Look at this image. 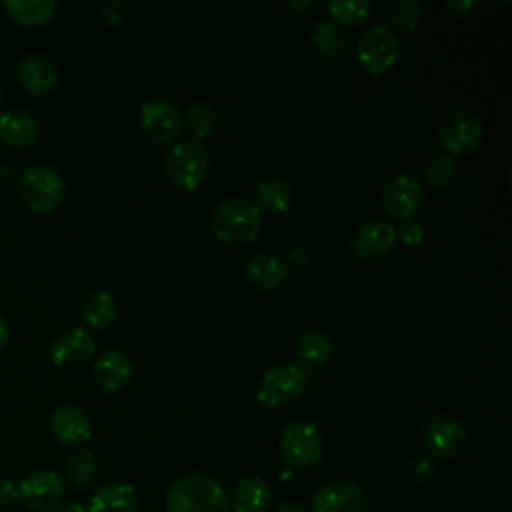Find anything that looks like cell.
<instances>
[{
    "label": "cell",
    "mask_w": 512,
    "mask_h": 512,
    "mask_svg": "<svg viewBox=\"0 0 512 512\" xmlns=\"http://www.w3.org/2000/svg\"><path fill=\"white\" fill-rule=\"evenodd\" d=\"M208 168L210 156L206 148L192 140L170 146L164 156V174L178 190H196L204 182Z\"/></svg>",
    "instance_id": "obj_5"
},
{
    "label": "cell",
    "mask_w": 512,
    "mask_h": 512,
    "mask_svg": "<svg viewBox=\"0 0 512 512\" xmlns=\"http://www.w3.org/2000/svg\"><path fill=\"white\" fill-rule=\"evenodd\" d=\"M484 136L482 120L472 112H452L438 124V140L448 154H464L474 150Z\"/></svg>",
    "instance_id": "obj_10"
},
{
    "label": "cell",
    "mask_w": 512,
    "mask_h": 512,
    "mask_svg": "<svg viewBox=\"0 0 512 512\" xmlns=\"http://www.w3.org/2000/svg\"><path fill=\"white\" fill-rule=\"evenodd\" d=\"M244 278L260 290H276L288 278V266L268 252H254L244 262Z\"/></svg>",
    "instance_id": "obj_21"
},
{
    "label": "cell",
    "mask_w": 512,
    "mask_h": 512,
    "mask_svg": "<svg viewBox=\"0 0 512 512\" xmlns=\"http://www.w3.org/2000/svg\"><path fill=\"white\" fill-rule=\"evenodd\" d=\"M66 478L72 486L76 488H88L98 472V462L96 456L90 450H76L68 456L64 464Z\"/></svg>",
    "instance_id": "obj_28"
},
{
    "label": "cell",
    "mask_w": 512,
    "mask_h": 512,
    "mask_svg": "<svg viewBox=\"0 0 512 512\" xmlns=\"http://www.w3.org/2000/svg\"><path fill=\"white\" fill-rule=\"evenodd\" d=\"M458 174L456 158L448 152H436L428 158L424 166V176L430 186L434 188H448Z\"/></svg>",
    "instance_id": "obj_29"
},
{
    "label": "cell",
    "mask_w": 512,
    "mask_h": 512,
    "mask_svg": "<svg viewBox=\"0 0 512 512\" xmlns=\"http://www.w3.org/2000/svg\"><path fill=\"white\" fill-rule=\"evenodd\" d=\"M398 236H400V240H402L406 246H416V244H420V242L424 240V228H422L420 222H416V220L410 218V220H404V222L400 224Z\"/></svg>",
    "instance_id": "obj_34"
},
{
    "label": "cell",
    "mask_w": 512,
    "mask_h": 512,
    "mask_svg": "<svg viewBox=\"0 0 512 512\" xmlns=\"http://www.w3.org/2000/svg\"><path fill=\"white\" fill-rule=\"evenodd\" d=\"M20 500V488L14 480H0V506L10 508Z\"/></svg>",
    "instance_id": "obj_35"
},
{
    "label": "cell",
    "mask_w": 512,
    "mask_h": 512,
    "mask_svg": "<svg viewBox=\"0 0 512 512\" xmlns=\"http://www.w3.org/2000/svg\"><path fill=\"white\" fill-rule=\"evenodd\" d=\"M20 502L32 512H50L64 498V480L54 470H34L22 482Z\"/></svg>",
    "instance_id": "obj_11"
},
{
    "label": "cell",
    "mask_w": 512,
    "mask_h": 512,
    "mask_svg": "<svg viewBox=\"0 0 512 512\" xmlns=\"http://www.w3.org/2000/svg\"><path fill=\"white\" fill-rule=\"evenodd\" d=\"M18 194L32 212L52 214L64 202L66 184L60 174L48 166H28L18 176Z\"/></svg>",
    "instance_id": "obj_3"
},
{
    "label": "cell",
    "mask_w": 512,
    "mask_h": 512,
    "mask_svg": "<svg viewBox=\"0 0 512 512\" xmlns=\"http://www.w3.org/2000/svg\"><path fill=\"white\" fill-rule=\"evenodd\" d=\"M324 454V440L316 424L296 418L286 424L280 438V456L286 468L306 470L312 468Z\"/></svg>",
    "instance_id": "obj_4"
},
{
    "label": "cell",
    "mask_w": 512,
    "mask_h": 512,
    "mask_svg": "<svg viewBox=\"0 0 512 512\" xmlns=\"http://www.w3.org/2000/svg\"><path fill=\"white\" fill-rule=\"evenodd\" d=\"M422 198H424L422 182L416 176L408 174V172L392 176L384 184L382 194H380V202H382L384 212L390 218L400 220V222L412 218V214L420 208Z\"/></svg>",
    "instance_id": "obj_9"
},
{
    "label": "cell",
    "mask_w": 512,
    "mask_h": 512,
    "mask_svg": "<svg viewBox=\"0 0 512 512\" xmlns=\"http://www.w3.org/2000/svg\"><path fill=\"white\" fill-rule=\"evenodd\" d=\"M90 376L98 388L118 392L130 384L134 376V362L122 350H106L92 364Z\"/></svg>",
    "instance_id": "obj_17"
},
{
    "label": "cell",
    "mask_w": 512,
    "mask_h": 512,
    "mask_svg": "<svg viewBox=\"0 0 512 512\" xmlns=\"http://www.w3.org/2000/svg\"><path fill=\"white\" fill-rule=\"evenodd\" d=\"M260 224L262 214L258 206L246 198H226L210 216L212 234L220 244L230 248H240L256 240Z\"/></svg>",
    "instance_id": "obj_2"
},
{
    "label": "cell",
    "mask_w": 512,
    "mask_h": 512,
    "mask_svg": "<svg viewBox=\"0 0 512 512\" xmlns=\"http://www.w3.org/2000/svg\"><path fill=\"white\" fill-rule=\"evenodd\" d=\"M444 10L454 16V18H466L472 10H474V2L472 0H446L444 4Z\"/></svg>",
    "instance_id": "obj_36"
},
{
    "label": "cell",
    "mask_w": 512,
    "mask_h": 512,
    "mask_svg": "<svg viewBox=\"0 0 512 512\" xmlns=\"http://www.w3.org/2000/svg\"><path fill=\"white\" fill-rule=\"evenodd\" d=\"M272 504V488L262 476L240 478L228 496L232 512H268Z\"/></svg>",
    "instance_id": "obj_19"
},
{
    "label": "cell",
    "mask_w": 512,
    "mask_h": 512,
    "mask_svg": "<svg viewBox=\"0 0 512 512\" xmlns=\"http://www.w3.org/2000/svg\"><path fill=\"white\" fill-rule=\"evenodd\" d=\"M4 512H24V510H14V508H8V510H4Z\"/></svg>",
    "instance_id": "obj_43"
},
{
    "label": "cell",
    "mask_w": 512,
    "mask_h": 512,
    "mask_svg": "<svg viewBox=\"0 0 512 512\" xmlns=\"http://www.w3.org/2000/svg\"><path fill=\"white\" fill-rule=\"evenodd\" d=\"M404 470L410 484H424L436 474V460L428 454H416L406 460Z\"/></svg>",
    "instance_id": "obj_33"
},
{
    "label": "cell",
    "mask_w": 512,
    "mask_h": 512,
    "mask_svg": "<svg viewBox=\"0 0 512 512\" xmlns=\"http://www.w3.org/2000/svg\"><path fill=\"white\" fill-rule=\"evenodd\" d=\"M2 8L22 26H40L48 22L56 10L54 0H4Z\"/></svg>",
    "instance_id": "obj_26"
},
{
    "label": "cell",
    "mask_w": 512,
    "mask_h": 512,
    "mask_svg": "<svg viewBox=\"0 0 512 512\" xmlns=\"http://www.w3.org/2000/svg\"><path fill=\"white\" fill-rule=\"evenodd\" d=\"M8 338H10V328H8L6 320L0 316V348L8 342Z\"/></svg>",
    "instance_id": "obj_41"
},
{
    "label": "cell",
    "mask_w": 512,
    "mask_h": 512,
    "mask_svg": "<svg viewBox=\"0 0 512 512\" xmlns=\"http://www.w3.org/2000/svg\"><path fill=\"white\" fill-rule=\"evenodd\" d=\"M306 386V374L296 364H276L268 368L256 388V398L260 404L270 408H280L296 400Z\"/></svg>",
    "instance_id": "obj_7"
},
{
    "label": "cell",
    "mask_w": 512,
    "mask_h": 512,
    "mask_svg": "<svg viewBox=\"0 0 512 512\" xmlns=\"http://www.w3.org/2000/svg\"><path fill=\"white\" fill-rule=\"evenodd\" d=\"M48 426L56 440H60L62 444H70V446H80V444L88 442L92 436V422H90L86 410H82L76 404L56 406L50 414Z\"/></svg>",
    "instance_id": "obj_16"
},
{
    "label": "cell",
    "mask_w": 512,
    "mask_h": 512,
    "mask_svg": "<svg viewBox=\"0 0 512 512\" xmlns=\"http://www.w3.org/2000/svg\"><path fill=\"white\" fill-rule=\"evenodd\" d=\"M310 512H364V494L352 480H330L314 490Z\"/></svg>",
    "instance_id": "obj_13"
},
{
    "label": "cell",
    "mask_w": 512,
    "mask_h": 512,
    "mask_svg": "<svg viewBox=\"0 0 512 512\" xmlns=\"http://www.w3.org/2000/svg\"><path fill=\"white\" fill-rule=\"evenodd\" d=\"M272 512H308V510L298 502H286V504H280L278 508H274Z\"/></svg>",
    "instance_id": "obj_40"
},
{
    "label": "cell",
    "mask_w": 512,
    "mask_h": 512,
    "mask_svg": "<svg viewBox=\"0 0 512 512\" xmlns=\"http://www.w3.org/2000/svg\"><path fill=\"white\" fill-rule=\"evenodd\" d=\"M422 438H424L428 456L450 460L464 448L466 430L456 418L446 414H436L426 422Z\"/></svg>",
    "instance_id": "obj_12"
},
{
    "label": "cell",
    "mask_w": 512,
    "mask_h": 512,
    "mask_svg": "<svg viewBox=\"0 0 512 512\" xmlns=\"http://www.w3.org/2000/svg\"><path fill=\"white\" fill-rule=\"evenodd\" d=\"M16 80L28 94L38 96L42 92H48L56 84L58 70L50 58L40 54H28L20 58L16 66Z\"/></svg>",
    "instance_id": "obj_20"
},
{
    "label": "cell",
    "mask_w": 512,
    "mask_h": 512,
    "mask_svg": "<svg viewBox=\"0 0 512 512\" xmlns=\"http://www.w3.org/2000/svg\"><path fill=\"white\" fill-rule=\"evenodd\" d=\"M166 512H228V496L216 478L188 472L170 484Z\"/></svg>",
    "instance_id": "obj_1"
},
{
    "label": "cell",
    "mask_w": 512,
    "mask_h": 512,
    "mask_svg": "<svg viewBox=\"0 0 512 512\" xmlns=\"http://www.w3.org/2000/svg\"><path fill=\"white\" fill-rule=\"evenodd\" d=\"M94 352H96V342L92 334L84 328H68L60 332L50 346L52 362L68 370L88 364Z\"/></svg>",
    "instance_id": "obj_14"
},
{
    "label": "cell",
    "mask_w": 512,
    "mask_h": 512,
    "mask_svg": "<svg viewBox=\"0 0 512 512\" xmlns=\"http://www.w3.org/2000/svg\"><path fill=\"white\" fill-rule=\"evenodd\" d=\"M52 512H86V508L78 500H66L60 502Z\"/></svg>",
    "instance_id": "obj_39"
},
{
    "label": "cell",
    "mask_w": 512,
    "mask_h": 512,
    "mask_svg": "<svg viewBox=\"0 0 512 512\" xmlns=\"http://www.w3.org/2000/svg\"><path fill=\"white\" fill-rule=\"evenodd\" d=\"M118 304L114 296L106 290H92L84 302H82V318L92 326V328H106L116 320Z\"/></svg>",
    "instance_id": "obj_27"
},
{
    "label": "cell",
    "mask_w": 512,
    "mask_h": 512,
    "mask_svg": "<svg viewBox=\"0 0 512 512\" xmlns=\"http://www.w3.org/2000/svg\"><path fill=\"white\" fill-rule=\"evenodd\" d=\"M372 10V2L370 0H332L328 2V12L330 16L336 18V22L346 24V26H354L358 22H362Z\"/></svg>",
    "instance_id": "obj_32"
},
{
    "label": "cell",
    "mask_w": 512,
    "mask_h": 512,
    "mask_svg": "<svg viewBox=\"0 0 512 512\" xmlns=\"http://www.w3.org/2000/svg\"><path fill=\"white\" fill-rule=\"evenodd\" d=\"M310 46L322 60H336L346 50V36L336 24L320 20L310 30Z\"/></svg>",
    "instance_id": "obj_25"
},
{
    "label": "cell",
    "mask_w": 512,
    "mask_h": 512,
    "mask_svg": "<svg viewBox=\"0 0 512 512\" xmlns=\"http://www.w3.org/2000/svg\"><path fill=\"white\" fill-rule=\"evenodd\" d=\"M396 242V228L380 218L362 222L352 236V252L360 260H376L390 252Z\"/></svg>",
    "instance_id": "obj_15"
},
{
    "label": "cell",
    "mask_w": 512,
    "mask_h": 512,
    "mask_svg": "<svg viewBox=\"0 0 512 512\" xmlns=\"http://www.w3.org/2000/svg\"><path fill=\"white\" fill-rule=\"evenodd\" d=\"M400 54L398 36L384 24L364 30L356 42V56L368 74L388 72Z\"/></svg>",
    "instance_id": "obj_6"
},
{
    "label": "cell",
    "mask_w": 512,
    "mask_h": 512,
    "mask_svg": "<svg viewBox=\"0 0 512 512\" xmlns=\"http://www.w3.org/2000/svg\"><path fill=\"white\" fill-rule=\"evenodd\" d=\"M2 102H4V88H2V84H0V106H2Z\"/></svg>",
    "instance_id": "obj_42"
},
{
    "label": "cell",
    "mask_w": 512,
    "mask_h": 512,
    "mask_svg": "<svg viewBox=\"0 0 512 512\" xmlns=\"http://www.w3.org/2000/svg\"><path fill=\"white\" fill-rule=\"evenodd\" d=\"M140 130L156 144H170L182 132V114L180 108L168 100L154 98L140 106L138 112Z\"/></svg>",
    "instance_id": "obj_8"
},
{
    "label": "cell",
    "mask_w": 512,
    "mask_h": 512,
    "mask_svg": "<svg viewBox=\"0 0 512 512\" xmlns=\"http://www.w3.org/2000/svg\"><path fill=\"white\" fill-rule=\"evenodd\" d=\"M102 16L108 24H116L120 20V4L118 2H108L102 10Z\"/></svg>",
    "instance_id": "obj_37"
},
{
    "label": "cell",
    "mask_w": 512,
    "mask_h": 512,
    "mask_svg": "<svg viewBox=\"0 0 512 512\" xmlns=\"http://www.w3.org/2000/svg\"><path fill=\"white\" fill-rule=\"evenodd\" d=\"M40 136L38 120L24 110L0 112V140L16 150L30 148Z\"/></svg>",
    "instance_id": "obj_22"
},
{
    "label": "cell",
    "mask_w": 512,
    "mask_h": 512,
    "mask_svg": "<svg viewBox=\"0 0 512 512\" xmlns=\"http://www.w3.org/2000/svg\"><path fill=\"white\" fill-rule=\"evenodd\" d=\"M314 2L312 0H300V2H294V0H288V2H282V8H286L288 12H304L308 8H312Z\"/></svg>",
    "instance_id": "obj_38"
},
{
    "label": "cell",
    "mask_w": 512,
    "mask_h": 512,
    "mask_svg": "<svg viewBox=\"0 0 512 512\" xmlns=\"http://www.w3.org/2000/svg\"><path fill=\"white\" fill-rule=\"evenodd\" d=\"M294 202V188L288 180L266 178L256 186V206L258 210L270 214H284Z\"/></svg>",
    "instance_id": "obj_24"
},
{
    "label": "cell",
    "mask_w": 512,
    "mask_h": 512,
    "mask_svg": "<svg viewBox=\"0 0 512 512\" xmlns=\"http://www.w3.org/2000/svg\"><path fill=\"white\" fill-rule=\"evenodd\" d=\"M420 18H422V6L416 0H394L388 6V22L396 32H404V34L414 32L420 24Z\"/></svg>",
    "instance_id": "obj_30"
},
{
    "label": "cell",
    "mask_w": 512,
    "mask_h": 512,
    "mask_svg": "<svg viewBox=\"0 0 512 512\" xmlns=\"http://www.w3.org/2000/svg\"><path fill=\"white\" fill-rule=\"evenodd\" d=\"M86 512H138V498L130 484L108 482L92 494Z\"/></svg>",
    "instance_id": "obj_23"
},
{
    "label": "cell",
    "mask_w": 512,
    "mask_h": 512,
    "mask_svg": "<svg viewBox=\"0 0 512 512\" xmlns=\"http://www.w3.org/2000/svg\"><path fill=\"white\" fill-rule=\"evenodd\" d=\"M186 122L194 138H208L218 126V112L210 102H196L186 110Z\"/></svg>",
    "instance_id": "obj_31"
},
{
    "label": "cell",
    "mask_w": 512,
    "mask_h": 512,
    "mask_svg": "<svg viewBox=\"0 0 512 512\" xmlns=\"http://www.w3.org/2000/svg\"><path fill=\"white\" fill-rule=\"evenodd\" d=\"M296 366L304 374H318L328 368L332 360V340L326 330L310 328L298 336L296 342Z\"/></svg>",
    "instance_id": "obj_18"
}]
</instances>
